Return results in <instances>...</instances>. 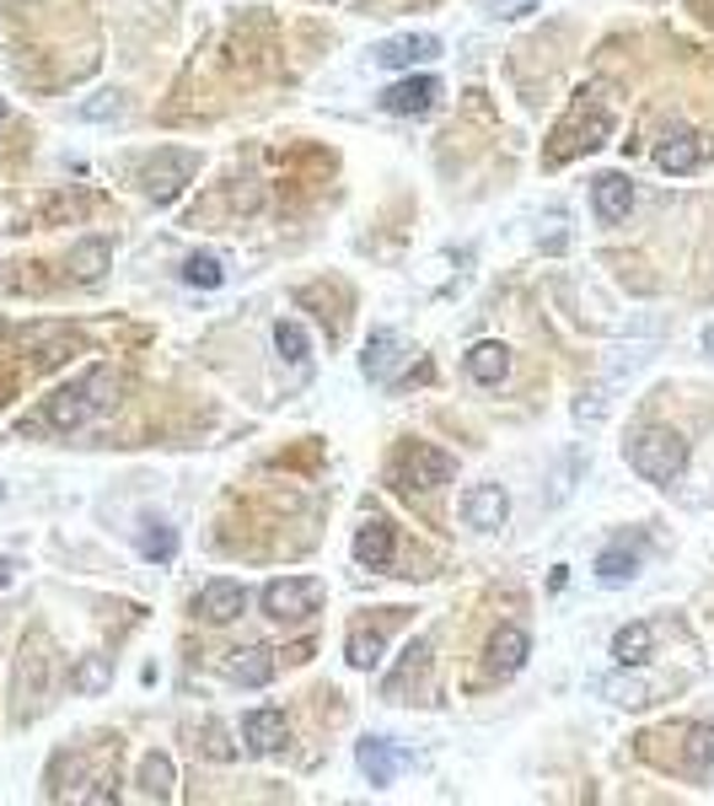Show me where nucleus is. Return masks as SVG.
<instances>
[{
    "instance_id": "nucleus-5",
    "label": "nucleus",
    "mask_w": 714,
    "mask_h": 806,
    "mask_svg": "<svg viewBox=\"0 0 714 806\" xmlns=\"http://www.w3.org/2000/svg\"><path fill=\"white\" fill-rule=\"evenodd\" d=\"M199 173V156L194 151H156L151 167H146V194H151L156 205H167V199H178L184 184Z\"/></svg>"
},
{
    "instance_id": "nucleus-7",
    "label": "nucleus",
    "mask_w": 714,
    "mask_h": 806,
    "mask_svg": "<svg viewBox=\"0 0 714 806\" xmlns=\"http://www.w3.org/2000/svg\"><path fill=\"white\" fill-rule=\"evenodd\" d=\"M704 156H710V140H704L698 129H672V135L655 146V167H661V173H698Z\"/></svg>"
},
{
    "instance_id": "nucleus-20",
    "label": "nucleus",
    "mask_w": 714,
    "mask_h": 806,
    "mask_svg": "<svg viewBox=\"0 0 714 806\" xmlns=\"http://www.w3.org/2000/svg\"><path fill=\"white\" fill-rule=\"evenodd\" d=\"M108 264H113V243H102V237H87V243L70 248V275L81 279V285L102 279L108 275Z\"/></svg>"
},
{
    "instance_id": "nucleus-23",
    "label": "nucleus",
    "mask_w": 714,
    "mask_h": 806,
    "mask_svg": "<svg viewBox=\"0 0 714 806\" xmlns=\"http://www.w3.org/2000/svg\"><path fill=\"white\" fill-rule=\"evenodd\" d=\"M651 646H655L651 623H628V629L613 635V661H618V667H645V661H651Z\"/></svg>"
},
{
    "instance_id": "nucleus-28",
    "label": "nucleus",
    "mask_w": 714,
    "mask_h": 806,
    "mask_svg": "<svg viewBox=\"0 0 714 806\" xmlns=\"http://www.w3.org/2000/svg\"><path fill=\"white\" fill-rule=\"evenodd\" d=\"M140 554L167 564V559L178 554V532L167 528V522H140Z\"/></svg>"
},
{
    "instance_id": "nucleus-10",
    "label": "nucleus",
    "mask_w": 714,
    "mask_h": 806,
    "mask_svg": "<svg viewBox=\"0 0 714 806\" xmlns=\"http://www.w3.org/2000/svg\"><path fill=\"white\" fill-rule=\"evenodd\" d=\"M527 656H532L527 629H516V623H499L495 635H489V672H495V678H516V672L527 667Z\"/></svg>"
},
{
    "instance_id": "nucleus-11",
    "label": "nucleus",
    "mask_w": 714,
    "mask_h": 806,
    "mask_svg": "<svg viewBox=\"0 0 714 806\" xmlns=\"http://www.w3.org/2000/svg\"><path fill=\"white\" fill-rule=\"evenodd\" d=\"M242 608H248V591L237 587V581H205V587H199V602H194V613L205 623L242 619Z\"/></svg>"
},
{
    "instance_id": "nucleus-31",
    "label": "nucleus",
    "mask_w": 714,
    "mask_h": 806,
    "mask_svg": "<svg viewBox=\"0 0 714 806\" xmlns=\"http://www.w3.org/2000/svg\"><path fill=\"white\" fill-rule=\"evenodd\" d=\"M76 694H102L108 682H113V667H108V656H87L81 667H76Z\"/></svg>"
},
{
    "instance_id": "nucleus-15",
    "label": "nucleus",
    "mask_w": 714,
    "mask_h": 806,
    "mask_svg": "<svg viewBox=\"0 0 714 806\" xmlns=\"http://www.w3.org/2000/svg\"><path fill=\"white\" fill-rule=\"evenodd\" d=\"M463 372L478 382V387H499L505 382V372H510V350L505 344H495V340H484V344H473L463 355Z\"/></svg>"
},
{
    "instance_id": "nucleus-34",
    "label": "nucleus",
    "mask_w": 714,
    "mask_h": 806,
    "mask_svg": "<svg viewBox=\"0 0 714 806\" xmlns=\"http://www.w3.org/2000/svg\"><path fill=\"white\" fill-rule=\"evenodd\" d=\"M205 753H210V758H231L237 747L226 743V731H220V726H205Z\"/></svg>"
},
{
    "instance_id": "nucleus-36",
    "label": "nucleus",
    "mask_w": 714,
    "mask_h": 806,
    "mask_svg": "<svg viewBox=\"0 0 714 806\" xmlns=\"http://www.w3.org/2000/svg\"><path fill=\"white\" fill-rule=\"evenodd\" d=\"M602 414H607V403L596 399V393H591V399H581V403H575V420H602Z\"/></svg>"
},
{
    "instance_id": "nucleus-24",
    "label": "nucleus",
    "mask_w": 714,
    "mask_h": 806,
    "mask_svg": "<svg viewBox=\"0 0 714 806\" xmlns=\"http://www.w3.org/2000/svg\"><path fill=\"white\" fill-rule=\"evenodd\" d=\"M634 576H639V554H634V549L618 543V549L596 554V581H602V587H628Z\"/></svg>"
},
{
    "instance_id": "nucleus-33",
    "label": "nucleus",
    "mask_w": 714,
    "mask_h": 806,
    "mask_svg": "<svg viewBox=\"0 0 714 806\" xmlns=\"http://www.w3.org/2000/svg\"><path fill=\"white\" fill-rule=\"evenodd\" d=\"M532 6H537V0H484V11H489V17H505V22H510V17H527Z\"/></svg>"
},
{
    "instance_id": "nucleus-4",
    "label": "nucleus",
    "mask_w": 714,
    "mask_h": 806,
    "mask_svg": "<svg viewBox=\"0 0 714 806\" xmlns=\"http://www.w3.org/2000/svg\"><path fill=\"white\" fill-rule=\"evenodd\" d=\"M317 597H323V581L285 576V581H269V587H264L258 608H264V619H275V623H301L311 608H317Z\"/></svg>"
},
{
    "instance_id": "nucleus-26",
    "label": "nucleus",
    "mask_w": 714,
    "mask_h": 806,
    "mask_svg": "<svg viewBox=\"0 0 714 806\" xmlns=\"http://www.w3.org/2000/svg\"><path fill=\"white\" fill-rule=\"evenodd\" d=\"M596 694H607L613 705H628V710L651 705V682H645V678H634L628 667H623L618 678H602V682H596Z\"/></svg>"
},
{
    "instance_id": "nucleus-16",
    "label": "nucleus",
    "mask_w": 714,
    "mask_h": 806,
    "mask_svg": "<svg viewBox=\"0 0 714 806\" xmlns=\"http://www.w3.org/2000/svg\"><path fill=\"white\" fill-rule=\"evenodd\" d=\"M398 361H404V340H398L393 328H376L371 340H366V355H360V372L371 376V382H387V376L398 372Z\"/></svg>"
},
{
    "instance_id": "nucleus-37",
    "label": "nucleus",
    "mask_w": 714,
    "mask_h": 806,
    "mask_svg": "<svg viewBox=\"0 0 714 806\" xmlns=\"http://www.w3.org/2000/svg\"><path fill=\"white\" fill-rule=\"evenodd\" d=\"M704 350H710V355H714V323H710V334H704Z\"/></svg>"
},
{
    "instance_id": "nucleus-3",
    "label": "nucleus",
    "mask_w": 714,
    "mask_h": 806,
    "mask_svg": "<svg viewBox=\"0 0 714 806\" xmlns=\"http://www.w3.org/2000/svg\"><path fill=\"white\" fill-rule=\"evenodd\" d=\"M452 473H457V463H452L440 446L414 441V446L398 452V463H393V484H398L404 495H435L440 484H452Z\"/></svg>"
},
{
    "instance_id": "nucleus-9",
    "label": "nucleus",
    "mask_w": 714,
    "mask_h": 806,
    "mask_svg": "<svg viewBox=\"0 0 714 806\" xmlns=\"http://www.w3.org/2000/svg\"><path fill=\"white\" fill-rule=\"evenodd\" d=\"M242 743H248V753H258V758H275V753L290 743L285 710H275V705H264V710H248V720H242Z\"/></svg>"
},
{
    "instance_id": "nucleus-1",
    "label": "nucleus",
    "mask_w": 714,
    "mask_h": 806,
    "mask_svg": "<svg viewBox=\"0 0 714 806\" xmlns=\"http://www.w3.org/2000/svg\"><path fill=\"white\" fill-rule=\"evenodd\" d=\"M113 403H119V372L113 366H92L87 376H76L70 387H60L49 399V425L54 431H81V425L102 420Z\"/></svg>"
},
{
    "instance_id": "nucleus-32",
    "label": "nucleus",
    "mask_w": 714,
    "mask_h": 806,
    "mask_svg": "<svg viewBox=\"0 0 714 806\" xmlns=\"http://www.w3.org/2000/svg\"><path fill=\"white\" fill-rule=\"evenodd\" d=\"M125 114V92H97L81 102V119L87 125H108V119H119Z\"/></svg>"
},
{
    "instance_id": "nucleus-12",
    "label": "nucleus",
    "mask_w": 714,
    "mask_h": 806,
    "mask_svg": "<svg viewBox=\"0 0 714 806\" xmlns=\"http://www.w3.org/2000/svg\"><path fill=\"white\" fill-rule=\"evenodd\" d=\"M591 205H596V220H602V226H618V220H628V210H634V184H628L623 173H602V178L591 184Z\"/></svg>"
},
{
    "instance_id": "nucleus-35",
    "label": "nucleus",
    "mask_w": 714,
    "mask_h": 806,
    "mask_svg": "<svg viewBox=\"0 0 714 806\" xmlns=\"http://www.w3.org/2000/svg\"><path fill=\"white\" fill-rule=\"evenodd\" d=\"M425 651H430V646H425V640H414V646H408V661H404V672H414V667L425 661ZM398 682H404V678H393V682H387V688L398 694Z\"/></svg>"
},
{
    "instance_id": "nucleus-27",
    "label": "nucleus",
    "mask_w": 714,
    "mask_h": 806,
    "mask_svg": "<svg viewBox=\"0 0 714 806\" xmlns=\"http://www.w3.org/2000/svg\"><path fill=\"white\" fill-rule=\"evenodd\" d=\"M275 350H280V361L285 366H307L311 361V340H307V328L301 323H275Z\"/></svg>"
},
{
    "instance_id": "nucleus-8",
    "label": "nucleus",
    "mask_w": 714,
    "mask_h": 806,
    "mask_svg": "<svg viewBox=\"0 0 714 806\" xmlns=\"http://www.w3.org/2000/svg\"><path fill=\"white\" fill-rule=\"evenodd\" d=\"M505 517H510V495L499 490V484H473L463 495V522L478 532H499L505 528Z\"/></svg>"
},
{
    "instance_id": "nucleus-2",
    "label": "nucleus",
    "mask_w": 714,
    "mask_h": 806,
    "mask_svg": "<svg viewBox=\"0 0 714 806\" xmlns=\"http://www.w3.org/2000/svg\"><path fill=\"white\" fill-rule=\"evenodd\" d=\"M628 468H634L645 484L672 490L687 473V441L677 431H666V425H645V431L628 441Z\"/></svg>"
},
{
    "instance_id": "nucleus-30",
    "label": "nucleus",
    "mask_w": 714,
    "mask_h": 806,
    "mask_svg": "<svg viewBox=\"0 0 714 806\" xmlns=\"http://www.w3.org/2000/svg\"><path fill=\"white\" fill-rule=\"evenodd\" d=\"M184 279L188 285H199V291H216L220 279H226V264H220L216 253H194L184 264Z\"/></svg>"
},
{
    "instance_id": "nucleus-25",
    "label": "nucleus",
    "mask_w": 714,
    "mask_h": 806,
    "mask_svg": "<svg viewBox=\"0 0 714 806\" xmlns=\"http://www.w3.org/2000/svg\"><path fill=\"white\" fill-rule=\"evenodd\" d=\"M22 340L38 350V366H60L65 355L76 350V334H70V328H28Z\"/></svg>"
},
{
    "instance_id": "nucleus-38",
    "label": "nucleus",
    "mask_w": 714,
    "mask_h": 806,
    "mask_svg": "<svg viewBox=\"0 0 714 806\" xmlns=\"http://www.w3.org/2000/svg\"><path fill=\"white\" fill-rule=\"evenodd\" d=\"M0 119H6V97H0Z\"/></svg>"
},
{
    "instance_id": "nucleus-18",
    "label": "nucleus",
    "mask_w": 714,
    "mask_h": 806,
    "mask_svg": "<svg viewBox=\"0 0 714 806\" xmlns=\"http://www.w3.org/2000/svg\"><path fill=\"white\" fill-rule=\"evenodd\" d=\"M43 672H49V656H43V635H32L28 646H22V661H17V688H22V699H28V710L43 699Z\"/></svg>"
},
{
    "instance_id": "nucleus-14",
    "label": "nucleus",
    "mask_w": 714,
    "mask_h": 806,
    "mask_svg": "<svg viewBox=\"0 0 714 806\" xmlns=\"http://www.w3.org/2000/svg\"><path fill=\"white\" fill-rule=\"evenodd\" d=\"M435 97H440V81H435V76H404L398 87L381 92V108H387V114H430Z\"/></svg>"
},
{
    "instance_id": "nucleus-22",
    "label": "nucleus",
    "mask_w": 714,
    "mask_h": 806,
    "mask_svg": "<svg viewBox=\"0 0 714 806\" xmlns=\"http://www.w3.org/2000/svg\"><path fill=\"white\" fill-rule=\"evenodd\" d=\"M683 769L693 779L714 775V726H687L683 731Z\"/></svg>"
},
{
    "instance_id": "nucleus-21",
    "label": "nucleus",
    "mask_w": 714,
    "mask_h": 806,
    "mask_svg": "<svg viewBox=\"0 0 714 806\" xmlns=\"http://www.w3.org/2000/svg\"><path fill=\"white\" fill-rule=\"evenodd\" d=\"M172 785H178V769L167 753H146L140 758V796L146 802H172Z\"/></svg>"
},
{
    "instance_id": "nucleus-6",
    "label": "nucleus",
    "mask_w": 714,
    "mask_h": 806,
    "mask_svg": "<svg viewBox=\"0 0 714 806\" xmlns=\"http://www.w3.org/2000/svg\"><path fill=\"white\" fill-rule=\"evenodd\" d=\"M435 55H440V38H430V32H404V38L376 43L371 65H376V70H414V65L435 60Z\"/></svg>"
},
{
    "instance_id": "nucleus-29",
    "label": "nucleus",
    "mask_w": 714,
    "mask_h": 806,
    "mask_svg": "<svg viewBox=\"0 0 714 806\" xmlns=\"http://www.w3.org/2000/svg\"><path fill=\"white\" fill-rule=\"evenodd\" d=\"M381 646H387L381 629H355V635H349V667H355V672H371L376 661H381Z\"/></svg>"
},
{
    "instance_id": "nucleus-13",
    "label": "nucleus",
    "mask_w": 714,
    "mask_h": 806,
    "mask_svg": "<svg viewBox=\"0 0 714 806\" xmlns=\"http://www.w3.org/2000/svg\"><path fill=\"white\" fill-rule=\"evenodd\" d=\"M355 758H360V775L371 779V785H393L398 769L408 764V753L404 747H393L387 737H366V743L355 747Z\"/></svg>"
},
{
    "instance_id": "nucleus-17",
    "label": "nucleus",
    "mask_w": 714,
    "mask_h": 806,
    "mask_svg": "<svg viewBox=\"0 0 714 806\" xmlns=\"http://www.w3.org/2000/svg\"><path fill=\"white\" fill-rule=\"evenodd\" d=\"M355 559H360L366 570H387V564H393V528H387L381 517L355 532Z\"/></svg>"
},
{
    "instance_id": "nucleus-19",
    "label": "nucleus",
    "mask_w": 714,
    "mask_h": 806,
    "mask_svg": "<svg viewBox=\"0 0 714 806\" xmlns=\"http://www.w3.org/2000/svg\"><path fill=\"white\" fill-rule=\"evenodd\" d=\"M226 672H231V682H242V688H264V682L275 678V651H264V646H248V651H231V661H226Z\"/></svg>"
}]
</instances>
